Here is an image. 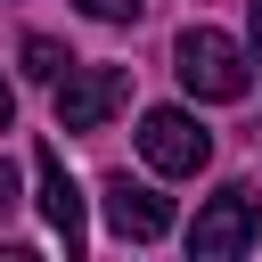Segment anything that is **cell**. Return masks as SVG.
<instances>
[{
  "instance_id": "obj_1",
  "label": "cell",
  "mask_w": 262,
  "mask_h": 262,
  "mask_svg": "<svg viewBox=\"0 0 262 262\" xmlns=\"http://www.w3.org/2000/svg\"><path fill=\"white\" fill-rule=\"evenodd\" d=\"M172 74H180V90H188V98H213V106H229V98H246V82H254V57H246L229 33H213V25H188V33L172 41Z\"/></svg>"
},
{
  "instance_id": "obj_2",
  "label": "cell",
  "mask_w": 262,
  "mask_h": 262,
  "mask_svg": "<svg viewBox=\"0 0 262 262\" xmlns=\"http://www.w3.org/2000/svg\"><path fill=\"white\" fill-rule=\"evenodd\" d=\"M49 90H57V131H106L131 106V66H66Z\"/></svg>"
},
{
  "instance_id": "obj_3",
  "label": "cell",
  "mask_w": 262,
  "mask_h": 262,
  "mask_svg": "<svg viewBox=\"0 0 262 262\" xmlns=\"http://www.w3.org/2000/svg\"><path fill=\"white\" fill-rule=\"evenodd\" d=\"M262 237V205H254V188H213L205 205H196V221H188V254L196 262H229V254H246Z\"/></svg>"
},
{
  "instance_id": "obj_4",
  "label": "cell",
  "mask_w": 262,
  "mask_h": 262,
  "mask_svg": "<svg viewBox=\"0 0 262 262\" xmlns=\"http://www.w3.org/2000/svg\"><path fill=\"white\" fill-rule=\"evenodd\" d=\"M139 156H147L156 172H172V180H196V172L213 164V131H205L188 106H147V123H139Z\"/></svg>"
},
{
  "instance_id": "obj_5",
  "label": "cell",
  "mask_w": 262,
  "mask_h": 262,
  "mask_svg": "<svg viewBox=\"0 0 262 262\" xmlns=\"http://www.w3.org/2000/svg\"><path fill=\"white\" fill-rule=\"evenodd\" d=\"M33 205H41L49 237H57L66 254H82V188L66 180V156H57V147H33Z\"/></svg>"
},
{
  "instance_id": "obj_6",
  "label": "cell",
  "mask_w": 262,
  "mask_h": 262,
  "mask_svg": "<svg viewBox=\"0 0 262 262\" xmlns=\"http://www.w3.org/2000/svg\"><path fill=\"white\" fill-rule=\"evenodd\" d=\"M98 205H106V221H115V237H131V246H156L164 229H172V205L147 188V180H131V172H115L106 188H98Z\"/></svg>"
},
{
  "instance_id": "obj_7",
  "label": "cell",
  "mask_w": 262,
  "mask_h": 262,
  "mask_svg": "<svg viewBox=\"0 0 262 262\" xmlns=\"http://www.w3.org/2000/svg\"><path fill=\"white\" fill-rule=\"evenodd\" d=\"M74 57H66V41H49V33H25V74L33 82H57Z\"/></svg>"
},
{
  "instance_id": "obj_8",
  "label": "cell",
  "mask_w": 262,
  "mask_h": 262,
  "mask_svg": "<svg viewBox=\"0 0 262 262\" xmlns=\"http://www.w3.org/2000/svg\"><path fill=\"white\" fill-rule=\"evenodd\" d=\"M82 8H90V16H98V25H131V16H139V8H147V0H82Z\"/></svg>"
},
{
  "instance_id": "obj_9",
  "label": "cell",
  "mask_w": 262,
  "mask_h": 262,
  "mask_svg": "<svg viewBox=\"0 0 262 262\" xmlns=\"http://www.w3.org/2000/svg\"><path fill=\"white\" fill-rule=\"evenodd\" d=\"M16 213V172H8V156H0V221Z\"/></svg>"
},
{
  "instance_id": "obj_10",
  "label": "cell",
  "mask_w": 262,
  "mask_h": 262,
  "mask_svg": "<svg viewBox=\"0 0 262 262\" xmlns=\"http://www.w3.org/2000/svg\"><path fill=\"white\" fill-rule=\"evenodd\" d=\"M246 41H254V66H262V0H246Z\"/></svg>"
},
{
  "instance_id": "obj_11",
  "label": "cell",
  "mask_w": 262,
  "mask_h": 262,
  "mask_svg": "<svg viewBox=\"0 0 262 262\" xmlns=\"http://www.w3.org/2000/svg\"><path fill=\"white\" fill-rule=\"evenodd\" d=\"M8 123H16V90L0 82V131H8Z\"/></svg>"
}]
</instances>
